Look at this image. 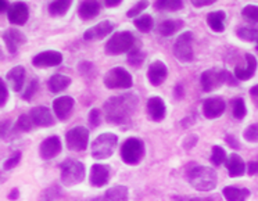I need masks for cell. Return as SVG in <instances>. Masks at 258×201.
I'll use <instances>...</instances> for the list:
<instances>
[{
	"instance_id": "obj_7",
	"label": "cell",
	"mask_w": 258,
	"mask_h": 201,
	"mask_svg": "<svg viewBox=\"0 0 258 201\" xmlns=\"http://www.w3.org/2000/svg\"><path fill=\"white\" fill-rule=\"evenodd\" d=\"M145 157V146L143 142L136 138L125 140V143L121 147V158L128 165H136L143 160Z\"/></svg>"
},
{
	"instance_id": "obj_53",
	"label": "cell",
	"mask_w": 258,
	"mask_h": 201,
	"mask_svg": "<svg viewBox=\"0 0 258 201\" xmlns=\"http://www.w3.org/2000/svg\"><path fill=\"white\" fill-rule=\"evenodd\" d=\"M18 197H20V191H18V189H13L12 193L9 194V198H10V200H17Z\"/></svg>"
},
{
	"instance_id": "obj_55",
	"label": "cell",
	"mask_w": 258,
	"mask_h": 201,
	"mask_svg": "<svg viewBox=\"0 0 258 201\" xmlns=\"http://www.w3.org/2000/svg\"><path fill=\"white\" fill-rule=\"evenodd\" d=\"M6 10H9V3L5 0H0V13L6 12Z\"/></svg>"
},
{
	"instance_id": "obj_1",
	"label": "cell",
	"mask_w": 258,
	"mask_h": 201,
	"mask_svg": "<svg viewBox=\"0 0 258 201\" xmlns=\"http://www.w3.org/2000/svg\"><path fill=\"white\" fill-rule=\"evenodd\" d=\"M139 99L135 93H122V95L112 96L104 103V112L108 122L126 123L131 119V117L135 114L138 108Z\"/></svg>"
},
{
	"instance_id": "obj_51",
	"label": "cell",
	"mask_w": 258,
	"mask_h": 201,
	"mask_svg": "<svg viewBox=\"0 0 258 201\" xmlns=\"http://www.w3.org/2000/svg\"><path fill=\"white\" fill-rule=\"evenodd\" d=\"M226 143L232 147V149H240V146L237 143V140L235 139V136H232V135H228L226 136Z\"/></svg>"
},
{
	"instance_id": "obj_49",
	"label": "cell",
	"mask_w": 258,
	"mask_h": 201,
	"mask_svg": "<svg viewBox=\"0 0 258 201\" xmlns=\"http://www.w3.org/2000/svg\"><path fill=\"white\" fill-rule=\"evenodd\" d=\"M191 3H193V6L195 7H204V6H211V5L215 3V2H214V0H193Z\"/></svg>"
},
{
	"instance_id": "obj_8",
	"label": "cell",
	"mask_w": 258,
	"mask_h": 201,
	"mask_svg": "<svg viewBox=\"0 0 258 201\" xmlns=\"http://www.w3.org/2000/svg\"><path fill=\"white\" fill-rule=\"evenodd\" d=\"M134 85L132 75L125 68H111L104 75V86L108 89H129Z\"/></svg>"
},
{
	"instance_id": "obj_60",
	"label": "cell",
	"mask_w": 258,
	"mask_h": 201,
	"mask_svg": "<svg viewBox=\"0 0 258 201\" xmlns=\"http://www.w3.org/2000/svg\"><path fill=\"white\" fill-rule=\"evenodd\" d=\"M255 49H257V50H258V43H257V47H255Z\"/></svg>"
},
{
	"instance_id": "obj_5",
	"label": "cell",
	"mask_w": 258,
	"mask_h": 201,
	"mask_svg": "<svg viewBox=\"0 0 258 201\" xmlns=\"http://www.w3.org/2000/svg\"><path fill=\"white\" fill-rule=\"evenodd\" d=\"M61 182L64 186H75L85 179V165L81 161L68 158L60 164Z\"/></svg>"
},
{
	"instance_id": "obj_31",
	"label": "cell",
	"mask_w": 258,
	"mask_h": 201,
	"mask_svg": "<svg viewBox=\"0 0 258 201\" xmlns=\"http://www.w3.org/2000/svg\"><path fill=\"white\" fill-rule=\"evenodd\" d=\"M71 3L70 0H57V2H51L49 5V13L54 17H58V16H64L66 13L70 10L71 7Z\"/></svg>"
},
{
	"instance_id": "obj_33",
	"label": "cell",
	"mask_w": 258,
	"mask_h": 201,
	"mask_svg": "<svg viewBox=\"0 0 258 201\" xmlns=\"http://www.w3.org/2000/svg\"><path fill=\"white\" fill-rule=\"evenodd\" d=\"M237 36L246 42H255L258 40V29L250 28V27H241L236 31Z\"/></svg>"
},
{
	"instance_id": "obj_19",
	"label": "cell",
	"mask_w": 258,
	"mask_h": 201,
	"mask_svg": "<svg viewBox=\"0 0 258 201\" xmlns=\"http://www.w3.org/2000/svg\"><path fill=\"white\" fill-rule=\"evenodd\" d=\"M244 60H246L244 65H237L235 68V77L239 81H248V79L254 77L255 70H257V58L252 54L247 53L244 56Z\"/></svg>"
},
{
	"instance_id": "obj_40",
	"label": "cell",
	"mask_w": 258,
	"mask_h": 201,
	"mask_svg": "<svg viewBox=\"0 0 258 201\" xmlns=\"http://www.w3.org/2000/svg\"><path fill=\"white\" fill-rule=\"evenodd\" d=\"M60 194H61L60 187L56 186V184H53L49 189H46L43 191V194L40 195V201H56L60 197Z\"/></svg>"
},
{
	"instance_id": "obj_28",
	"label": "cell",
	"mask_w": 258,
	"mask_h": 201,
	"mask_svg": "<svg viewBox=\"0 0 258 201\" xmlns=\"http://www.w3.org/2000/svg\"><path fill=\"white\" fill-rule=\"evenodd\" d=\"M71 84V78H68L66 75H61V74H56L53 75L50 79H49V89H50L51 93H60L64 89H67L68 86Z\"/></svg>"
},
{
	"instance_id": "obj_23",
	"label": "cell",
	"mask_w": 258,
	"mask_h": 201,
	"mask_svg": "<svg viewBox=\"0 0 258 201\" xmlns=\"http://www.w3.org/2000/svg\"><path fill=\"white\" fill-rule=\"evenodd\" d=\"M147 112H149V117L152 118L153 121H161L165 117V112H167V107L165 103L161 97H150L147 100Z\"/></svg>"
},
{
	"instance_id": "obj_47",
	"label": "cell",
	"mask_w": 258,
	"mask_h": 201,
	"mask_svg": "<svg viewBox=\"0 0 258 201\" xmlns=\"http://www.w3.org/2000/svg\"><path fill=\"white\" fill-rule=\"evenodd\" d=\"M89 123L92 126H99L101 123V114L97 108H93L89 112Z\"/></svg>"
},
{
	"instance_id": "obj_22",
	"label": "cell",
	"mask_w": 258,
	"mask_h": 201,
	"mask_svg": "<svg viewBox=\"0 0 258 201\" xmlns=\"http://www.w3.org/2000/svg\"><path fill=\"white\" fill-rule=\"evenodd\" d=\"M225 165H226V169H228L230 178H239V176H243L244 172H246V164L243 161V158L239 154H235V153L226 158Z\"/></svg>"
},
{
	"instance_id": "obj_39",
	"label": "cell",
	"mask_w": 258,
	"mask_h": 201,
	"mask_svg": "<svg viewBox=\"0 0 258 201\" xmlns=\"http://www.w3.org/2000/svg\"><path fill=\"white\" fill-rule=\"evenodd\" d=\"M232 107H233V117L237 118V119H243L246 117L247 108L243 99H235L232 103Z\"/></svg>"
},
{
	"instance_id": "obj_41",
	"label": "cell",
	"mask_w": 258,
	"mask_h": 201,
	"mask_svg": "<svg viewBox=\"0 0 258 201\" xmlns=\"http://www.w3.org/2000/svg\"><path fill=\"white\" fill-rule=\"evenodd\" d=\"M243 138L250 143H257L258 142V123H252L247 126L246 130L243 132Z\"/></svg>"
},
{
	"instance_id": "obj_24",
	"label": "cell",
	"mask_w": 258,
	"mask_h": 201,
	"mask_svg": "<svg viewBox=\"0 0 258 201\" xmlns=\"http://www.w3.org/2000/svg\"><path fill=\"white\" fill-rule=\"evenodd\" d=\"M6 78L10 88L14 92H21L24 86V81H25V68L23 65H17V67L12 68L7 73Z\"/></svg>"
},
{
	"instance_id": "obj_20",
	"label": "cell",
	"mask_w": 258,
	"mask_h": 201,
	"mask_svg": "<svg viewBox=\"0 0 258 201\" xmlns=\"http://www.w3.org/2000/svg\"><path fill=\"white\" fill-rule=\"evenodd\" d=\"M168 75V68L163 61H154L147 70V78L153 86H160Z\"/></svg>"
},
{
	"instance_id": "obj_27",
	"label": "cell",
	"mask_w": 258,
	"mask_h": 201,
	"mask_svg": "<svg viewBox=\"0 0 258 201\" xmlns=\"http://www.w3.org/2000/svg\"><path fill=\"white\" fill-rule=\"evenodd\" d=\"M99 12H100V5L97 2H82L79 5V17L84 20L95 18L96 16H99Z\"/></svg>"
},
{
	"instance_id": "obj_25",
	"label": "cell",
	"mask_w": 258,
	"mask_h": 201,
	"mask_svg": "<svg viewBox=\"0 0 258 201\" xmlns=\"http://www.w3.org/2000/svg\"><path fill=\"white\" fill-rule=\"evenodd\" d=\"M222 194L226 201H246L250 197V190L239 189L235 186H226L222 190Z\"/></svg>"
},
{
	"instance_id": "obj_9",
	"label": "cell",
	"mask_w": 258,
	"mask_h": 201,
	"mask_svg": "<svg viewBox=\"0 0 258 201\" xmlns=\"http://www.w3.org/2000/svg\"><path fill=\"white\" fill-rule=\"evenodd\" d=\"M174 54L180 62H190L193 61V34L191 32H185L178 36L174 45Z\"/></svg>"
},
{
	"instance_id": "obj_36",
	"label": "cell",
	"mask_w": 258,
	"mask_h": 201,
	"mask_svg": "<svg viewBox=\"0 0 258 201\" xmlns=\"http://www.w3.org/2000/svg\"><path fill=\"white\" fill-rule=\"evenodd\" d=\"M241 16L250 24H258V6L248 5L241 10Z\"/></svg>"
},
{
	"instance_id": "obj_44",
	"label": "cell",
	"mask_w": 258,
	"mask_h": 201,
	"mask_svg": "<svg viewBox=\"0 0 258 201\" xmlns=\"http://www.w3.org/2000/svg\"><path fill=\"white\" fill-rule=\"evenodd\" d=\"M38 86H39L38 81H36V79H32V81L29 82L28 86H27L25 92L23 93L24 100H31V99L34 97L35 93H36V90H38Z\"/></svg>"
},
{
	"instance_id": "obj_4",
	"label": "cell",
	"mask_w": 258,
	"mask_h": 201,
	"mask_svg": "<svg viewBox=\"0 0 258 201\" xmlns=\"http://www.w3.org/2000/svg\"><path fill=\"white\" fill-rule=\"evenodd\" d=\"M118 138L114 133H101L97 136L95 142L92 143V157L96 160H107L114 154V151L117 149Z\"/></svg>"
},
{
	"instance_id": "obj_35",
	"label": "cell",
	"mask_w": 258,
	"mask_h": 201,
	"mask_svg": "<svg viewBox=\"0 0 258 201\" xmlns=\"http://www.w3.org/2000/svg\"><path fill=\"white\" fill-rule=\"evenodd\" d=\"M153 25H154V21H153V18L150 16H141V17H138L135 20V27L141 32H149V31H152Z\"/></svg>"
},
{
	"instance_id": "obj_46",
	"label": "cell",
	"mask_w": 258,
	"mask_h": 201,
	"mask_svg": "<svg viewBox=\"0 0 258 201\" xmlns=\"http://www.w3.org/2000/svg\"><path fill=\"white\" fill-rule=\"evenodd\" d=\"M9 100V90L5 84V81L0 78V107H3Z\"/></svg>"
},
{
	"instance_id": "obj_13",
	"label": "cell",
	"mask_w": 258,
	"mask_h": 201,
	"mask_svg": "<svg viewBox=\"0 0 258 201\" xmlns=\"http://www.w3.org/2000/svg\"><path fill=\"white\" fill-rule=\"evenodd\" d=\"M3 40L6 43V47L9 53L12 54H16L20 49V46H23L27 43V36L24 35V32H21L20 29L17 28H9L3 34Z\"/></svg>"
},
{
	"instance_id": "obj_32",
	"label": "cell",
	"mask_w": 258,
	"mask_h": 201,
	"mask_svg": "<svg viewBox=\"0 0 258 201\" xmlns=\"http://www.w3.org/2000/svg\"><path fill=\"white\" fill-rule=\"evenodd\" d=\"M154 7L161 12H176L183 7V2L180 0H160L154 3Z\"/></svg>"
},
{
	"instance_id": "obj_58",
	"label": "cell",
	"mask_w": 258,
	"mask_h": 201,
	"mask_svg": "<svg viewBox=\"0 0 258 201\" xmlns=\"http://www.w3.org/2000/svg\"><path fill=\"white\" fill-rule=\"evenodd\" d=\"M5 58V54H3V50H2V47H0V60H3Z\"/></svg>"
},
{
	"instance_id": "obj_54",
	"label": "cell",
	"mask_w": 258,
	"mask_h": 201,
	"mask_svg": "<svg viewBox=\"0 0 258 201\" xmlns=\"http://www.w3.org/2000/svg\"><path fill=\"white\" fill-rule=\"evenodd\" d=\"M121 3V0H107L106 6L107 7H115Z\"/></svg>"
},
{
	"instance_id": "obj_37",
	"label": "cell",
	"mask_w": 258,
	"mask_h": 201,
	"mask_svg": "<svg viewBox=\"0 0 258 201\" xmlns=\"http://www.w3.org/2000/svg\"><path fill=\"white\" fill-rule=\"evenodd\" d=\"M34 126L35 125L34 122H32L31 117H29V114H23V115H20V118L17 119V122H16V129H17V130H21V132H29Z\"/></svg>"
},
{
	"instance_id": "obj_21",
	"label": "cell",
	"mask_w": 258,
	"mask_h": 201,
	"mask_svg": "<svg viewBox=\"0 0 258 201\" xmlns=\"http://www.w3.org/2000/svg\"><path fill=\"white\" fill-rule=\"evenodd\" d=\"M74 104H75V101L70 96L57 97L56 100L53 101V111H54L58 119L64 121V119H67L70 117V114H71L74 108Z\"/></svg>"
},
{
	"instance_id": "obj_12",
	"label": "cell",
	"mask_w": 258,
	"mask_h": 201,
	"mask_svg": "<svg viewBox=\"0 0 258 201\" xmlns=\"http://www.w3.org/2000/svg\"><path fill=\"white\" fill-rule=\"evenodd\" d=\"M225 108H226V103L222 97H218V96L210 97L203 103V114L208 119L219 118L224 114Z\"/></svg>"
},
{
	"instance_id": "obj_42",
	"label": "cell",
	"mask_w": 258,
	"mask_h": 201,
	"mask_svg": "<svg viewBox=\"0 0 258 201\" xmlns=\"http://www.w3.org/2000/svg\"><path fill=\"white\" fill-rule=\"evenodd\" d=\"M21 157H23L21 151H16V153H13L12 156L9 157L6 161H5L3 168H5L6 171H10V169H13V168H16L18 164H20V161H21Z\"/></svg>"
},
{
	"instance_id": "obj_15",
	"label": "cell",
	"mask_w": 258,
	"mask_h": 201,
	"mask_svg": "<svg viewBox=\"0 0 258 201\" xmlns=\"http://www.w3.org/2000/svg\"><path fill=\"white\" fill-rule=\"evenodd\" d=\"M29 117L32 119V122L36 126H43V128H47V126H51L54 125V118H53V114L51 111L45 106H38L34 107L31 112H29Z\"/></svg>"
},
{
	"instance_id": "obj_56",
	"label": "cell",
	"mask_w": 258,
	"mask_h": 201,
	"mask_svg": "<svg viewBox=\"0 0 258 201\" xmlns=\"http://www.w3.org/2000/svg\"><path fill=\"white\" fill-rule=\"evenodd\" d=\"M175 93H176V97H178V99H180V97L183 96V89H182L180 85H178V86L175 88Z\"/></svg>"
},
{
	"instance_id": "obj_38",
	"label": "cell",
	"mask_w": 258,
	"mask_h": 201,
	"mask_svg": "<svg viewBox=\"0 0 258 201\" xmlns=\"http://www.w3.org/2000/svg\"><path fill=\"white\" fill-rule=\"evenodd\" d=\"M211 162H213L214 165H217L219 167L221 164H224L226 161V153L225 150L221 147V146H214L213 151H211Z\"/></svg>"
},
{
	"instance_id": "obj_43",
	"label": "cell",
	"mask_w": 258,
	"mask_h": 201,
	"mask_svg": "<svg viewBox=\"0 0 258 201\" xmlns=\"http://www.w3.org/2000/svg\"><path fill=\"white\" fill-rule=\"evenodd\" d=\"M147 7H149V2H138L135 6L131 7L128 12H126V17L128 18L136 17V16L142 14L143 10H146Z\"/></svg>"
},
{
	"instance_id": "obj_30",
	"label": "cell",
	"mask_w": 258,
	"mask_h": 201,
	"mask_svg": "<svg viewBox=\"0 0 258 201\" xmlns=\"http://www.w3.org/2000/svg\"><path fill=\"white\" fill-rule=\"evenodd\" d=\"M225 18L226 14L224 12H213L207 16V24L214 32H224Z\"/></svg>"
},
{
	"instance_id": "obj_45",
	"label": "cell",
	"mask_w": 258,
	"mask_h": 201,
	"mask_svg": "<svg viewBox=\"0 0 258 201\" xmlns=\"http://www.w3.org/2000/svg\"><path fill=\"white\" fill-rule=\"evenodd\" d=\"M12 130V122L10 121H0V140L7 139Z\"/></svg>"
},
{
	"instance_id": "obj_57",
	"label": "cell",
	"mask_w": 258,
	"mask_h": 201,
	"mask_svg": "<svg viewBox=\"0 0 258 201\" xmlns=\"http://www.w3.org/2000/svg\"><path fill=\"white\" fill-rule=\"evenodd\" d=\"M189 201H214L211 197H195V198H190Z\"/></svg>"
},
{
	"instance_id": "obj_17",
	"label": "cell",
	"mask_w": 258,
	"mask_h": 201,
	"mask_svg": "<svg viewBox=\"0 0 258 201\" xmlns=\"http://www.w3.org/2000/svg\"><path fill=\"white\" fill-rule=\"evenodd\" d=\"M7 18L13 25H24L28 21L29 10L24 3H14L7 10Z\"/></svg>"
},
{
	"instance_id": "obj_11",
	"label": "cell",
	"mask_w": 258,
	"mask_h": 201,
	"mask_svg": "<svg viewBox=\"0 0 258 201\" xmlns=\"http://www.w3.org/2000/svg\"><path fill=\"white\" fill-rule=\"evenodd\" d=\"M62 62V54L60 51L56 50H46L42 51L39 54L32 58L34 67L38 68H47V67H56Z\"/></svg>"
},
{
	"instance_id": "obj_2",
	"label": "cell",
	"mask_w": 258,
	"mask_h": 201,
	"mask_svg": "<svg viewBox=\"0 0 258 201\" xmlns=\"http://www.w3.org/2000/svg\"><path fill=\"white\" fill-rule=\"evenodd\" d=\"M187 180L193 189L199 191H210L217 187L218 176L213 168L197 165L187 172Z\"/></svg>"
},
{
	"instance_id": "obj_48",
	"label": "cell",
	"mask_w": 258,
	"mask_h": 201,
	"mask_svg": "<svg viewBox=\"0 0 258 201\" xmlns=\"http://www.w3.org/2000/svg\"><path fill=\"white\" fill-rule=\"evenodd\" d=\"M247 173L248 175H258V160L255 161H250L247 164Z\"/></svg>"
},
{
	"instance_id": "obj_29",
	"label": "cell",
	"mask_w": 258,
	"mask_h": 201,
	"mask_svg": "<svg viewBox=\"0 0 258 201\" xmlns=\"http://www.w3.org/2000/svg\"><path fill=\"white\" fill-rule=\"evenodd\" d=\"M182 27H183V21L182 20H165V21L160 24L158 32H160L161 36L168 38L171 35L176 34Z\"/></svg>"
},
{
	"instance_id": "obj_18",
	"label": "cell",
	"mask_w": 258,
	"mask_h": 201,
	"mask_svg": "<svg viewBox=\"0 0 258 201\" xmlns=\"http://www.w3.org/2000/svg\"><path fill=\"white\" fill-rule=\"evenodd\" d=\"M61 151V140L58 136H50L40 143L39 154L43 160H50Z\"/></svg>"
},
{
	"instance_id": "obj_50",
	"label": "cell",
	"mask_w": 258,
	"mask_h": 201,
	"mask_svg": "<svg viewBox=\"0 0 258 201\" xmlns=\"http://www.w3.org/2000/svg\"><path fill=\"white\" fill-rule=\"evenodd\" d=\"M250 96H251L252 103L258 107V84L254 85L251 89H250Z\"/></svg>"
},
{
	"instance_id": "obj_6",
	"label": "cell",
	"mask_w": 258,
	"mask_h": 201,
	"mask_svg": "<svg viewBox=\"0 0 258 201\" xmlns=\"http://www.w3.org/2000/svg\"><path fill=\"white\" fill-rule=\"evenodd\" d=\"M200 82H202V88L204 92L217 90L224 84L235 85L232 75L228 71H225V70H217V68H211V70L204 71L202 74Z\"/></svg>"
},
{
	"instance_id": "obj_34",
	"label": "cell",
	"mask_w": 258,
	"mask_h": 201,
	"mask_svg": "<svg viewBox=\"0 0 258 201\" xmlns=\"http://www.w3.org/2000/svg\"><path fill=\"white\" fill-rule=\"evenodd\" d=\"M145 61V53L139 49V47H134L129 51L128 54V62L134 67H141Z\"/></svg>"
},
{
	"instance_id": "obj_10",
	"label": "cell",
	"mask_w": 258,
	"mask_h": 201,
	"mask_svg": "<svg viewBox=\"0 0 258 201\" xmlns=\"http://www.w3.org/2000/svg\"><path fill=\"white\" fill-rule=\"evenodd\" d=\"M89 142V130L85 126H75L66 135V143L71 151H84Z\"/></svg>"
},
{
	"instance_id": "obj_14",
	"label": "cell",
	"mask_w": 258,
	"mask_h": 201,
	"mask_svg": "<svg viewBox=\"0 0 258 201\" xmlns=\"http://www.w3.org/2000/svg\"><path fill=\"white\" fill-rule=\"evenodd\" d=\"M114 24L111 21H101L95 27H92V28L86 29L84 34V39L85 40H100L104 39L106 36L111 34L112 31H114Z\"/></svg>"
},
{
	"instance_id": "obj_16",
	"label": "cell",
	"mask_w": 258,
	"mask_h": 201,
	"mask_svg": "<svg viewBox=\"0 0 258 201\" xmlns=\"http://www.w3.org/2000/svg\"><path fill=\"white\" fill-rule=\"evenodd\" d=\"M110 179V167L103 164H95L90 168V184L95 187H103L108 183Z\"/></svg>"
},
{
	"instance_id": "obj_59",
	"label": "cell",
	"mask_w": 258,
	"mask_h": 201,
	"mask_svg": "<svg viewBox=\"0 0 258 201\" xmlns=\"http://www.w3.org/2000/svg\"><path fill=\"white\" fill-rule=\"evenodd\" d=\"M92 201H101V198H95V200H92Z\"/></svg>"
},
{
	"instance_id": "obj_52",
	"label": "cell",
	"mask_w": 258,
	"mask_h": 201,
	"mask_svg": "<svg viewBox=\"0 0 258 201\" xmlns=\"http://www.w3.org/2000/svg\"><path fill=\"white\" fill-rule=\"evenodd\" d=\"M196 142H197V136H195V135L189 136V138L185 140V149H191L193 146L196 145Z\"/></svg>"
},
{
	"instance_id": "obj_3",
	"label": "cell",
	"mask_w": 258,
	"mask_h": 201,
	"mask_svg": "<svg viewBox=\"0 0 258 201\" xmlns=\"http://www.w3.org/2000/svg\"><path fill=\"white\" fill-rule=\"evenodd\" d=\"M134 47H136V38L135 35L129 31H122L118 34L112 35L106 43V53L107 54H122V53H129Z\"/></svg>"
},
{
	"instance_id": "obj_26",
	"label": "cell",
	"mask_w": 258,
	"mask_h": 201,
	"mask_svg": "<svg viewBox=\"0 0 258 201\" xmlns=\"http://www.w3.org/2000/svg\"><path fill=\"white\" fill-rule=\"evenodd\" d=\"M128 187L122 186V184H118V186H114L111 189L107 190L101 201H128Z\"/></svg>"
}]
</instances>
